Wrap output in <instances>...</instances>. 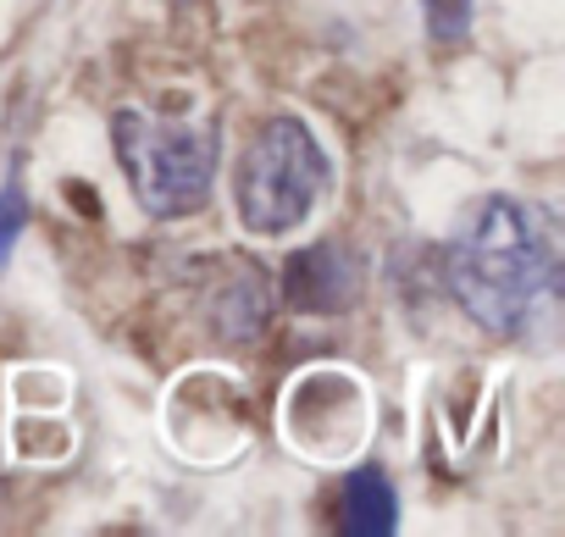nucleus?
I'll return each mask as SVG.
<instances>
[{"label": "nucleus", "instance_id": "obj_1", "mask_svg": "<svg viewBox=\"0 0 565 537\" xmlns=\"http://www.w3.org/2000/svg\"><path fill=\"white\" fill-rule=\"evenodd\" d=\"M449 294L493 339H526L554 322L559 227L537 200L482 194L444 249Z\"/></svg>", "mask_w": 565, "mask_h": 537}, {"label": "nucleus", "instance_id": "obj_2", "mask_svg": "<svg viewBox=\"0 0 565 537\" xmlns=\"http://www.w3.org/2000/svg\"><path fill=\"white\" fill-rule=\"evenodd\" d=\"M111 144L150 216H194L216 189V117H150L139 106H122L111 117Z\"/></svg>", "mask_w": 565, "mask_h": 537}, {"label": "nucleus", "instance_id": "obj_3", "mask_svg": "<svg viewBox=\"0 0 565 537\" xmlns=\"http://www.w3.org/2000/svg\"><path fill=\"white\" fill-rule=\"evenodd\" d=\"M333 161L300 117H266L238 161V222L255 238L295 233L328 194Z\"/></svg>", "mask_w": 565, "mask_h": 537}, {"label": "nucleus", "instance_id": "obj_4", "mask_svg": "<svg viewBox=\"0 0 565 537\" xmlns=\"http://www.w3.org/2000/svg\"><path fill=\"white\" fill-rule=\"evenodd\" d=\"M355 283H361L355 260L333 238H322L289 260V305L295 311H344L355 300Z\"/></svg>", "mask_w": 565, "mask_h": 537}, {"label": "nucleus", "instance_id": "obj_5", "mask_svg": "<svg viewBox=\"0 0 565 537\" xmlns=\"http://www.w3.org/2000/svg\"><path fill=\"white\" fill-rule=\"evenodd\" d=\"M394 487H388V476L377 471V465H361V471H350V482H344V531H355V537H383V531H394Z\"/></svg>", "mask_w": 565, "mask_h": 537}, {"label": "nucleus", "instance_id": "obj_6", "mask_svg": "<svg viewBox=\"0 0 565 537\" xmlns=\"http://www.w3.org/2000/svg\"><path fill=\"white\" fill-rule=\"evenodd\" d=\"M23 227H29V194H23V178L12 172L7 183H0V272H7Z\"/></svg>", "mask_w": 565, "mask_h": 537}, {"label": "nucleus", "instance_id": "obj_7", "mask_svg": "<svg viewBox=\"0 0 565 537\" xmlns=\"http://www.w3.org/2000/svg\"><path fill=\"white\" fill-rule=\"evenodd\" d=\"M422 18L438 45H455L471 34V0H422Z\"/></svg>", "mask_w": 565, "mask_h": 537}]
</instances>
